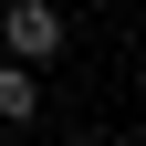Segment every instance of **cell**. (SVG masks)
I'll return each mask as SVG.
<instances>
[{
    "label": "cell",
    "mask_w": 146,
    "mask_h": 146,
    "mask_svg": "<svg viewBox=\"0 0 146 146\" xmlns=\"http://www.w3.org/2000/svg\"><path fill=\"white\" fill-rule=\"evenodd\" d=\"M0 31H11V63H52V52H63V11H52V0H11Z\"/></svg>",
    "instance_id": "cell-1"
},
{
    "label": "cell",
    "mask_w": 146,
    "mask_h": 146,
    "mask_svg": "<svg viewBox=\"0 0 146 146\" xmlns=\"http://www.w3.org/2000/svg\"><path fill=\"white\" fill-rule=\"evenodd\" d=\"M31 115H42V84H31V63L0 52V125H31Z\"/></svg>",
    "instance_id": "cell-2"
}]
</instances>
